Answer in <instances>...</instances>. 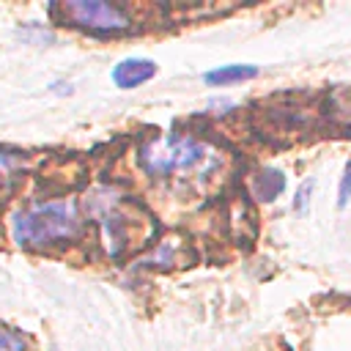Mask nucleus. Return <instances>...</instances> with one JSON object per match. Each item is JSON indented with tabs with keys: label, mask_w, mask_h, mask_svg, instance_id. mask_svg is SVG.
I'll return each mask as SVG.
<instances>
[{
	"label": "nucleus",
	"mask_w": 351,
	"mask_h": 351,
	"mask_svg": "<svg viewBox=\"0 0 351 351\" xmlns=\"http://www.w3.org/2000/svg\"><path fill=\"white\" fill-rule=\"evenodd\" d=\"M252 189H255V197H261V200H274V197L285 189V176H282L280 170L266 167V170H261V173L255 176Z\"/></svg>",
	"instance_id": "6"
},
{
	"label": "nucleus",
	"mask_w": 351,
	"mask_h": 351,
	"mask_svg": "<svg viewBox=\"0 0 351 351\" xmlns=\"http://www.w3.org/2000/svg\"><path fill=\"white\" fill-rule=\"evenodd\" d=\"M208 159V148L195 137H159L140 148V162L154 176H173L200 167Z\"/></svg>",
	"instance_id": "2"
},
{
	"label": "nucleus",
	"mask_w": 351,
	"mask_h": 351,
	"mask_svg": "<svg viewBox=\"0 0 351 351\" xmlns=\"http://www.w3.org/2000/svg\"><path fill=\"white\" fill-rule=\"evenodd\" d=\"M156 74V66L151 60L143 58H126L112 69V82L118 88H137L143 82H148Z\"/></svg>",
	"instance_id": "4"
},
{
	"label": "nucleus",
	"mask_w": 351,
	"mask_h": 351,
	"mask_svg": "<svg viewBox=\"0 0 351 351\" xmlns=\"http://www.w3.org/2000/svg\"><path fill=\"white\" fill-rule=\"evenodd\" d=\"M310 186H313V184H307V186H302V189H299V195H296V208H302V206H304V200H307V195H310Z\"/></svg>",
	"instance_id": "10"
},
{
	"label": "nucleus",
	"mask_w": 351,
	"mask_h": 351,
	"mask_svg": "<svg viewBox=\"0 0 351 351\" xmlns=\"http://www.w3.org/2000/svg\"><path fill=\"white\" fill-rule=\"evenodd\" d=\"M52 8H60L69 25L88 33H123L132 27V16L121 5L104 0H69Z\"/></svg>",
	"instance_id": "3"
},
{
	"label": "nucleus",
	"mask_w": 351,
	"mask_h": 351,
	"mask_svg": "<svg viewBox=\"0 0 351 351\" xmlns=\"http://www.w3.org/2000/svg\"><path fill=\"white\" fill-rule=\"evenodd\" d=\"M348 200H351V162L346 165V176H343V181H340V200H337V206L343 208Z\"/></svg>",
	"instance_id": "9"
},
{
	"label": "nucleus",
	"mask_w": 351,
	"mask_h": 351,
	"mask_svg": "<svg viewBox=\"0 0 351 351\" xmlns=\"http://www.w3.org/2000/svg\"><path fill=\"white\" fill-rule=\"evenodd\" d=\"M85 233L82 214L74 200H49L22 208L14 217V239L30 250L69 244Z\"/></svg>",
	"instance_id": "1"
},
{
	"label": "nucleus",
	"mask_w": 351,
	"mask_h": 351,
	"mask_svg": "<svg viewBox=\"0 0 351 351\" xmlns=\"http://www.w3.org/2000/svg\"><path fill=\"white\" fill-rule=\"evenodd\" d=\"M19 162H22V156H19V154H11V151H0V181H3L8 173H14V170L19 167Z\"/></svg>",
	"instance_id": "8"
},
{
	"label": "nucleus",
	"mask_w": 351,
	"mask_h": 351,
	"mask_svg": "<svg viewBox=\"0 0 351 351\" xmlns=\"http://www.w3.org/2000/svg\"><path fill=\"white\" fill-rule=\"evenodd\" d=\"M258 74V69L255 66H250V63H230V66H219V69H214V71H208L206 74V82H211V85H230V82H241V80H252Z\"/></svg>",
	"instance_id": "5"
},
{
	"label": "nucleus",
	"mask_w": 351,
	"mask_h": 351,
	"mask_svg": "<svg viewBox=\"0 0 351 351\" xmlns=\"http://www.w3.org/2000/svg\"><path fill=\"white\" fill-rule=\"evenodd\" d=\"M27 337L14 329H0V351H25Z\"/></svg>",
	"instance_id": "7"
}]
</instances>
